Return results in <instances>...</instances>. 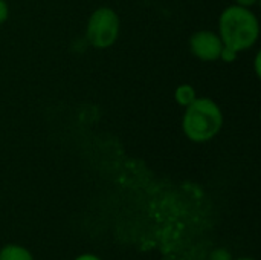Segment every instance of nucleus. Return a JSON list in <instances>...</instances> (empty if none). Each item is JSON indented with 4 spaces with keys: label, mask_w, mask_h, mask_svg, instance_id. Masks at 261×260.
<instances>
[{
    "label": "nucleus",
    "mask_w": 261,
    "mask_h": 260,
    "mask_svg": "<svg viewBox=\"0 0 261 260\" xmlns=\"http://www.w3.org/2000/svg\"><path fill=\"white\" fill-rule=\"evenodd\" d=\"M237 55H239V52H236L234 49H231V48H228V46L223 44V49L220 52L219 60H223L225 63H232V61L237 60Z\"/></svg>",
    "instance_id": "8"
},
{
    "label": "nucleus",
    "mask_w": 261,
    "mask_h": 260,
    "mask_svg": "<svg viewBox=\"0 0 261 260\" xmlns=\"http://www.w3.org/2000/svg\"><path fill=\"white\" fill-rule=\"evenodd\" d=\"M73 260H102L99 256L93 254V253H83L80 256H76Z\"/></svg>",
    "instance_id": "11"
},
{
    "label": "nucleus",
    "mask_w": 261,
    "mask_h": 260,
    "mask_svg": "<svg viewBox=\"0 0 261 260\" xmlns=\"http://www.w3.org/2000/svg\"><path fill=\"white\" fill-rule=\"evenodd\" d=\"M232 260H257V259H252V257H239V259H232Z\"/></svg>",
    "instance_id": "13"
},
{
    "label": "nucleus",
    "mask_w": 261,
    "mask_h": 260,
    "mask_svg": "<svg viewBox=\"0 0 261 260\" xmlns=\"http://www.w3.org/2000/svg\"><path fill=\"white\" fill-rule=\"evenodd\" d=\"M232 254L228 248L225 247H219V248H214L210 254V260H232Z\"/></svg>",
    "instance_id": "7"
},
{
    "label": "nucleus",
    "mask_w": 261,
    "mask_h": 260,
    "mask_svg": "<svg viewBox=\"0 0 261 260\" xmlns=\"http://www.w3.org/2000/svg\"><path fill=\"white\" fill-rule=\"evenodd\" d=\"M121 32V20L115 9L109 6L96 8L86 25V40L95 49L113 46Z\"/></svg>",
    "instance_id": "3"
},
{
    "label": "nucleus",
    "mask_w": 261,
    "mask_h": 260,
    "mask_svg": "<svg viewBox=\"0 0 261 260\" xmlns=\"http://www.w3.org/2000/svg\"><path fill=\"white\" fill-rule=\"evenodd\" d=\"M9 17V6L6 0H0V25H3Z\"/></svg>",
    "instance_id": "9"
},
{
    "label": "nucleus",
    "mask_w": 261,
    "mask_h": 260,
    "mask_svg": "<svg viewBox=\"0 0 261 260\" xmlns=\"http://www.w3.org/2000/svg\"><path fill=\"white\" fill-rule=\"evenodd\" d=\"M196 98H197V92H196V89H194L191 84H188V83H184V84L177 86L176 90H174V100H176V103H177L180 107H184V109H185L187 106H190Z\"/></svg>",
    "instance_id": "6"
},
{
    "label": "nucleus",
    "mask_w": 261,
    "mask_h": 260,
    "mask_svg": "<svg viewBox=\"0 0 261 260\" xmlns=\"http://www.w3.org/2000/svg\"><path fill=\"white\" fill-rule=\"evenodd\" d=\"M190 51L200 61H217L223 49V41L217 32L210 29L196 31L190 37Z\"/></svg>",
    "instance_id": "4"
},
{
    "label": "nucleus",
    "mask_w": 261,
    "mask_h": 260,
    "mask_svg": "<svg viewBox=\"0 0 261 260\" xmlns=\"http://www.w3.org/2000/svg\"><path fill=\"white\" fill-rule=\"evenodd\" d=\"M258 2H260V0H234L236 5L243 6V8H252V6H255Z\"/></svg>",
    "instance_id": "10"
},
{
    "label": "nucleus",
    "mask_w": 261,
    "mask_h": 260,
    "mask_svg": "<svg viewBox=\"0 0 261 260\" xmlns=\"http://www.w3.org/2000/svg\"><path fill=\"white\" fill-rule=\"evenodd\" d=\"M219 37L223 44L243 52L251 49L260 37V21L251 8L231 5L219 17Z\"/></svg>",
    "instance_id": "1"
},
{
    "label": "nucleus",
    "mask_w": 261,
    "mask_h": 260,
    "mask_svg": "<svg viewBox=\"0 0 261 260\" xmlns=\"http://www.w3.org/2000/svg\"><path fill=\"white\" fill-rule=\"evenodd\" d=\"M0 260H35L32 253L17 244H8L0 248Z\"/></svg>",
    "instance_id": "5"
},
{
    "label": "nucleus",
    "mask_w": 261,
    "mask_h": 260,
    "mask_svg": "<svg viewBox=\"0 0 261 260\" xmlns=\"http://www.w3.org/2000/svg\"><path fill=\"white\" fill-rule=\"evenodd\" d=\"M223 123L225 116L220 106L208 97H197L190 106L185 107L182 116V132L190 141L203 144L214 139L220 133Z\"/></svg>",
    "instance_id": "2"
},
{
    "label": "nucleus",
    "mask_w": 261,
    "mask_h": 260,
    "mask_svg": "<svg viewBox=\"0 0 261 260\" xmlns=\"http://www.w3.org/2000/svg\"><path fill=\"white\" fill-rule=\"evenodd\" d=\"M260 58H261V55H260V52H258V54L255 55V60H254V67H255V75H257V77H260V74H261Z\"/></svg>",
    "instance_id": "12"
}]
</instances>
